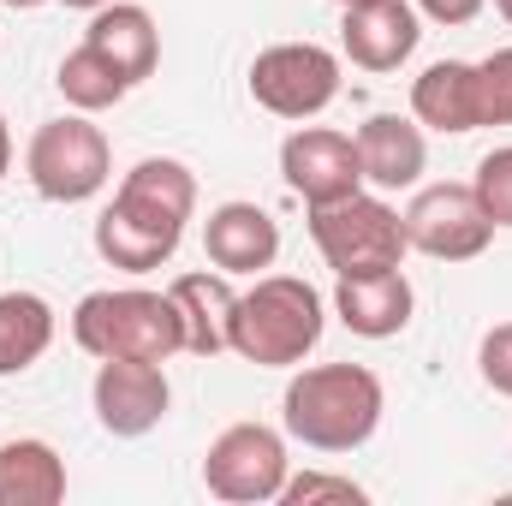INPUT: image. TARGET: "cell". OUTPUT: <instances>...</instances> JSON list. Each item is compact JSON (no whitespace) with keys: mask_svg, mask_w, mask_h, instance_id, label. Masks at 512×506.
Returning <instances> with one entry per match:
<instances>
[{"mask_svg":"<svg viewBox=\"0 0 512 506\" xmlns=\"http://www.w3.org/2000/svg\"><path fill=\"white\" fill-rule=\"evenodd\" d=\"M60 6H78V12H96V6H108V0H60Z\"/></svg>","mask_w":512,"mask_h":506,"instance_id":"cell-29","label":"cell"},{"mask_svg":"<svg viewBox=\"0 0 512 506\" xmlns=\"http://www.w3.org/2000/svg\"><path fill=\"white\" fill-rule=\"evenodd\" d=\"M280 173L292 185V197H304V209L316 203H340L352 191H364V167H358V137L334 126H298L280 143Z\"/></svg>","mask_w":512,"mask_h":506,"instance_id":"cell-10","label":"cell"},{"mask_svg":"<svg viewBox=\"0 0 512 506\" xmlns=\"http://www.w3.org/2000/svg\"><path fill=\"white\" fill-rule=\"evenodd\" d=\"M12 173V126H6V114H0V179Z\"/></svg>","mask_w":512,"mask_h":506,"instance_id":"cell-28","label":"cell"},{"mask_svg":"<svg viewBox=\"0 0 512 506\" xmlns=\"http://www.w3.org/2000/svg\"><path fill=\"white\" fill-rule=\"evenodd\" d=\"M84 42H90L102 60L120 66V78H126L131 90L161 66V30H155L149 6H137V0H108V6H96Z\"/></svg>","mask_w":512,"mask_h":506,"instance_id":"cell-17","label":"cell"},{"mask_svg":"<svg viewBox=\"0 0 512 506\" xmlns=\"http://www.w3.org/2000/svg\"><path fill=\"white\" fill-rule=\"evenodd\" d=\"M334 6H352V0H334Z\"/></svg>","mask_w":512,"mask_h":506,"instance_id":"cell-32","label":"cell"},{"mask_svg":"<svg viewBox=\"0 0 512 506\" xmlns=\"http://www.w3.org/2000/svg\"><path fill=\"white\" fill-rule=\"evenodd\" d=\"M340 12V48L358 72H399L423 42V12L411 0H352Z\"/></svg>","mask_w":512,"mask_h":506,"instance_id":"cell-11","label":"cell"},{"mask_svg":"<svg viewBox=\"0 0 512 506\" xmlns=\"http://www.w3.org/2000/svg\"><path fill=\"white\" fill-rule=\"evenodd\" d=\"M322 501L364 506L370 489L352 483V477H334V471H304V477H286V489H280V506H322Z\"/></svg>","mask_w":512,"mask_h":506,"instance_id":"cell-25","label":"cell"},{"mask_svg":"<svg viewBox=\"0 0 512 506\" xmlns=\"http://www.w3.org/2000/svg\"><path fill=\"white\" fill-rule=\"evenodd\" d=\"M328 304L298 274H256L251 292H239L233 310V352L256 370H292L322 346Z\"/></svg>","mask_w":512,"mask_h":506,"instance_id":"cell-2","label":"cell"},{"mask_svg":"<svg viewBox=\"0 0 512 506\" xmlns=\"http://www.w3.org/2000/svg\"><path fill=\"white\" fill-rule=\"evenodd\" d=\"M0 6H18V12H30V6H48V0H0Z\"/></svg>","mask_w":512,"mask_h":506,"instance_id":"cell-30","label":"cell"},{"mask_svg":"<svg viewBox=\"0 0 512 506\" xmlns=\"http://www.w3.org/2000/svg\"><path fill=\"white\" fill-rule=\"evenodd\" d=\"M24 173H30L36 197H48V203H90L114 179L108 131L90 126V114H60V120L36 126L30 149H24Z\"/></svg>","mask_w":512,"mask_h":506,"instance_id":"cell-5","label":"cell"},{"mask_svg":"<svg viewBox=\"0 0 512 506\" xmlns=\"http://www.w3.org/2000/svg\"><path fill=\"white\" fill-rule=\"evenodd\" d=\"M96 251H102V262H108V268L149 274V268L173 262V251H179V233H161V227H149V221L126 215L120 203H108V209L96 215Z\"/></svg>","mask_w":512,"mask_h":506,"instance_id":"cell-21","label":"cell"},{"mask_svg":"<svg viewBox=\"0 0 512 506\" xmlns=\"http://www.w3.org/2000/svg\"><path fill=\"white\" fill-rule=\"evenodd\" d=\"M471 72H477V131L512 126V48L471 60Z\"/></svg>","mask_w":512,"mask_h":506,"instance_id":"cell-23","label":"cell"},{"mask_svg":"<svg viewBox=\"0 0 512 506\" xmlns=\"http://www.w3.org/2000/svg\"><path fill=\"white\" fill-rule=\"evenodd\" d=\"M411 6H417L429 24H447V30H459V24H471V18H477L489 0H411Z\"/></svg>","mask_w":512,"mask_h":506,"instance_id":"cell-27","label":"cell"},{"mask_svg":"<svg viewBox=\"0 0 512 506\" xmlns=\"http://www.w3.org/2000/svg\"><path fill=\"white\" fill-rule=\"evenodd\" d=\"M54 84H60V96H66L78 114H102V108H120V102L131 96V84L120 78V66H114V60H102L90 42H78V48L60 60Z\"/></svg>","mask_w":512,"mask_h":506,"instance_id":"cell-22","label":"cell"},{"mask_svg":"<svg viewBox=\"0 0 512 506\" xmlns=\"http://www.w3.org/2000/svg\"><path fill=\"white\" fill-rule=\"evenodd\" d=\"M90 405H96V423L114 441H137V435H149L167 417L173 381L149 358H102L96 381H90Z\"/></svg>","mask_w":512,"mask_h":506,"instance_id":"cell-9","label":"cell"},{"mask_svg":"<svg viewBox=\"0 0 512 506\" xmlns=\"http://www.w3.org/2000/svg\"><path fill=\"white\" fill-rule=\"evenodd\" d=\"M387 393L382 376L364 370V364H316V370H298L286 381V399H280V423L292 441L316 447V453H352L364 447L376 429H382Z\"/></svg>","mask_w":512,"mask_h":506,"instance_id":"cell-1","label":"cell"},{"mask_svg":"<svg viewBox=\"0 0 512 506\" xmlns=\"http://www.w3.org/2000/svg\"><path fill=\"white\" fill-rule=\"evenodd\" d=\"M334 316H340L358 340H393V334L411 328V316H417V292H411L405 268L340 274V286H334Z\"/></svg>","mask_w":512,"mask_h":506,"instance_id":"cell-12","label":"cell"},{"mask_svg":"<svg viewBox=\"0 0 512 506\" xmlns=\"http://www.w3.org/2000/svg\"><path fill=\"white\" fill-rule=\"evenodd\" d=\"M310 239L334 274H376L399 268L411 239H405V215L387 203L382 191H352L340 203H316L310 209Z\"/></svg>","mask_w":512,"mask_h":506,"instance_id":"cell-4","label":"cell"},{"mask_svg":"<svg viewBox=\"0 0 512 506\" xmlns=\"http://www.w3.org/2000/svg\"><path fill=\"white\" fill-rule=\"evenodd\" d=\"M66 501V459L36 441H0V506H60Z\"/></svg>","mask_w":512,"mask_h":506,"instance_id":"cell-19","label":"cell"},{"mask_svg":"<svg viewBox=\"0 0 512 506\" xmlns=\"http://www.w3.org/2000/svg\"><path fill=\"white\" fill-rule=\"evenodd\" d=\"M72 340L102 364V358H149L167 364L173 352H185V322L173 310L167 292L149 286H108L78 298L72 310Z\"/></svg>","mask_w":512,"mask_h":506,"instance_id":"cell-3","label":"cell"},{"mask_svg":"<svg viewBox=\"0 0 512 506\" xmlns=\"http://www.w3.org/2000/svg\"><path fill=\"white\" fill-rule=\"evenodd\" d=\"M203 251L209 262L221 268V274H262V268H274V256H280V227H274V215L268 209H256V203H221V209H209V221H203Z\"/></svg>","mask_w":512,"mask_h":506,"instance_id":"cell-16","label":"cell"},{"mask_svg":"<svg viewBox=\"0 0 512 506\" xmlns=\"http://www.w3.org/2000/svg\"><path fill=\"white\" fill-rule=\"evenodd\" d=\"M495 12H501V18L512 24V0H495Z\"/></svg>","mask_w":512,"mask_h":506,"instance_id":"cell-31","label":"cell"},{"mask_svg":"<svg viewBox=\"0 0 512 506\" xmlns=\"http://www.w3.org/2000/svg\"><path fill=\"white\" fill-rule=\"evenodd\" d=\"M179 322H185V352L191 358H221L233 352V310H239V292H233V274H179L167 286Z\"/></svg>","mask_w":512,"mask_h":506,"instance_id":"cell-15","label":"cell"},{"mask_svg":"<svg viewBox=\"0 0 512 506\" xmlns=\"http://www.w3.org/2000/svg\"><path fill=\"white\" fill-rule=\"evenodd\" d=\"M411 120L441 137L477 131V72L471 60H435L411 78Z\"/></svg>","mask_w":512,"mask_h":506,"instance_id":"cell-18","label":"cell"},{"mask_svg":"<svg viewBox=\"0 0 512 506\" xmlns=\"http://www.w3.org/2000/svg\"><path fill=\"white\" fill-rule=\"evenodd\" d=\"M114 203L126 215H137V221L185 239V221L197 215V173L185 161H173V155H149V161H137L126 179H120Z\"/></svg>","mask_w":512,"mask_h":506,"instance_id":"cell-13","label":"cell"},{"mask_svg":"<svg viewBox=\"0 0 512 506\" xmlns=\"http://www.w3.org/2000/svg\"><path fill=\"white\" fill-rule=\"evenodd\" d=\"M340 96V54L322 42H274L251 60V102L274 120H316Z\"/></svg>","mask_w":512,"mask_h":506,"instance_id":"cell-7","label":"cell"},{"mask_svg":"<svg viewBox=\"0 0 512 506\" xmlns=\"http://www.w3.org/2000/svg\"><path fill=\"white\" fill-rule=\"evenodd\" d=\"M477 370H483V381H489L495 393H507L512 399V322H501V328L483 334V346H477Z\"/></svg>","mask_w":512,"mask_h":506,"instance_id":"cell-26","label":"cell"},{"mask_svg":"<svg viewBox=\"0 0 512 506\" xmlns=\"http://www.w3.org/2000/svg\"><path fill=\"white\" fill-rule=\"evenodd\" d=\"M54 304L42 292H0V376H24L54 346Z\"/></svg>","mask_w":512,"mask_h":506,"instance_id":"cell-20","label":"cell"},{"mask_svg":"<svg viewBox=\"0 0 512 506\" xmlns=\"http://www.w3.org/2000/svg\"><path fill=\"white\" fill-rule=\"evenodd\" d=\"M358 167H364V185H376L382 197L411 191L429 167V137L405 114H370L358 126Z\"/></svg>","mask_w":512,"mask_h":506,"instance_id":"cell-14","label":"cell"},{"mask_svg":"<svg viewBox=\"0 0 512 506\" xmlns=\"http://www.w3.org/2000/svg\"><path fill=\"white\" fill-rule=\"evenodd\" d=\"M286 477H292V453H286V435L274 423H227L203 453V489L215 501L233 506L280 501Z\"/></svg>","mask_w":512,"mask_h":506,"instance_id":"cell-6","label":"cell"},{"mask_svg":"<svg viewBox=\"0 0 512 506\" xmlns=\"http://www.w3.org/2000/svg\"><path fill=\"white\" fill-rule=\"evenodd\" d=\"M471 191H477V203H483V215H489L495 227H512V143L507 149H489V155L477 161Z\"/></svg>","mask_w":512,"mask_h":506,"instance_id":"cell-24","label":"cell"},{"mask_svg":"<svg viewBox=\"0 0 512 506\" xmlns=\"http://www.w3.org/2000/svg\"><path fill=\"white\" fill-rule=\"evenodd\" d=\"M405 239H411V251L435 256V262H471V256L489 251L495 221L483 215V203H477L471 185L441 179V185H423V191L411 197V209H405Z\"/></svg>","mask_w":512,"mask_h":506,"instance_id":"cell-8","label":"cell"}]
</instances>
